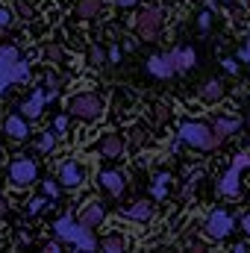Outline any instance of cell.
<instances>
[{"label": "cell", "instance_id": "cell-35", "mask_svg": "<svg viewBox=\"0 0 250 253\" xmlns=\"http://www.w3.org/2000/svg\"><path fill=\"white\" fill-rule=\"evenodd\" d=\"M138 0H118V6H135Z\"/></svg>", "mask_w": 250, "mask_h": 253}, {"label": "cell", "instance_id": "cell-18", "mask_svg": "<svg viewBox=\"0 0 250 253\" xmlns=\"http://www.w3.org/2000/svg\"><path fill=\"white\" fill-rule=\"evenodd\" d=\"M239 124H242L239 118H218L212 129H215V135H218V138H227L230 132H236V129H239Z\"/></svg>", "mask_w": 250, "mask_h": 253}, {"label": "cell", "instance_id": "cell-6", "mask_svg": "<svg viewBox=\"0 0 250 253\" xmlns=\"http://www.w3.org/2000/svg\"><path fill=\"white\" fill-rule=\"evenodd\" d=\"M206 236L209 239H227L230 233H233V215L230 212H224V209H215L209 218H206Z\"/></svg>", "mask_w": 250, "mask_h": 253}, {"label": "cell", "instance_id": "cell-5", "mask_svg": "<svg viewBox=\"0 0 250 253\" xmlns=\"http://www.w3.org/2000/svg\"><path fill=\"white\" fill-rule=\"evenodd\" d=\"M159 30H162V12H159L156 6H144V9L138 12V18H135V33H138V39L153 42V39L159 36Z\"/></svg>", "mask_w": 250, "mask_h": 253}, {"label": "cell", "instance_id": "cell-4", "mask_svg": "<svg viewBox=\"0 0 250 253\" xmlns=\"http://www.w3.org/2000/svg\"><path fill=\"white\" fill-rule=\"evenodd\" d=\"M68 112L80 121H94L103 115V100L97 94H74L68 103Z\"/></svg>", "mask_w": 250, "mask_h": 253}, {"label": "cell", "instance_id": "cell-30", "mask_svg": "<svg viewBox=\"0 0 250 253\" xmlns=\"http://www.w3.org/2000/svg\"><path fill=\"white\" fill-rule=\"evenodd\" d=\"M239 56H242V62H250V44H248V47H242V53H239Z\"/></svg>", "mask_w": 250, "mask_h": 253}, {"label": "cell", "instance_id": "cell-7", "mask_svg": "<svg viewBox=\"0 0 250 253\" xmlns=\"http://www.w3.org/2000/svg\"><path fill=\"white\" fill-rule=\"evenodd\" d=\"M36 177H39V168H36V162L33 159H15L12 165H9V180L15 183V186H30V183H36Z\"/></svg>", "mask_w": 250, "mask_h": 253}, {"label": "cell", "instance_id": "cell-28", "mask_svg": "<svg viewBox=\"0 0 250 253\" xmlns=\"http://www.w3.org/2000/svg\"><path fill=\"white\" fill-rule=\"evenodd\" d=\"M18 12H21L24 18H33V9H30V3H27V0H21V3H18Z\"/></svg>", "mask_w": 250, "mask_h": 253}, {"label": "cell", "instance_id": "cell-1", "mask_svg": "<svg viewBox=\"0 0 250 253\" xmlns=\"http://www.w3.org/2000/svg\"><path fill=\"white\" fill-rule=\"evenodd\" d=\"M27 71H30V65L21 59L18 47H12V44L0 47V94H3V88H6L9 83L27 80Z\"/></svg>", "mask_w": 250, "mask_h": 253}, {"label": "cell", "instance_id": "cell-26", "mask_svg": "<svg viewBox=\"0 0 250 253\" xmlns=\"http://www.w3.org/2000/svg\"><path fill=\"white\" fill-rule=\"evenodd\" d=\"M65 129H68V118H65V115H59V118L53 121V132H56V135H62Z\"/></svg>", "mask_w": 250, "mask_h": 253}, {"label": "cell", "instance_id": "cell-8", "mask_svg": "<svg viewBox=\"0 0 250 253\" xmlns=\"http://www.w3.org/2000/svg\"><path fill=\"white\" fill-rule=\"evenodd\" d=\"M245 165H250V156H236V162H233V168L227 171V177L221 180V186H218V191L224 194V197H236L239 194V177H242V168Z\"/></svg>", "mask_w": 250, "mask_h": 253}, {"label": "cell", "instance_id": "cell-29", "mask_svg": "<svg viewBox=\"0 0 250 253\" xmlns=\"http://www.w3.org/2000/svg\"><path fill=\"white\" fill-rule=\"evenodd\" d=\"M44 251L56 253V251H62V248H59V242H47V245H44Z\"/></svg>", "mask_w": 250, "mask_h": 253}, {"label": "cell", "instance_id": "cell-21", "mask_svg": "<svg viewBox=\"0 0 250 253\" xmlns=\"http://www.w3.org/2000/svg\"><path fill=\"white\" fill-rule=\"evenodd\" d=\"M191 65H194V50H188V47L177 50V68H180V71H188Z\"/></svg>", "mask_w": 250, "mask_h": 253}, {"label": "cell", "instance_id": "cell-13", "mask_svg": "<svg viewBox=\"0 0 250 253\" xmlns=\"http://www.w3.org/2000/svg\"><path fill=\"white\" fill-rule=\"evenodd\" d=\"M124 218L126 221H150V218H153V203H150V200L132 203L129 209H124Z\"/></svg>", "mask_w": 250, "mask_h": 253}, {"label": "cell", "instance_id": "cell-33", "mask_svg": "<svg viewBox=\"0 0 250 253\" xmlns=\"http://www.w3.org/2000/svg\"><path fill=\"white\" fill-rule=\"evenodd\" d=\"M141 138H144V135H141V129H132V141H135V144H141Z\"/></svg>", "mask_w": 250, "mask_h": 253}, {"label": "cell", "instance_id": "cell-3", "mask_svg": "<svg viewBox=\"0 0 250 253\" xmlns=\"http://www.w3.org/2000/svg\"><path fill=\"white\" fill-rule=\"evenodd\" d=\"M53 230H56V236H59V239L71 242V245H77V248H83V251H94V248H97V245H94V239H91V233H88V227L74 224L71 218H59V221L53 224Z\"/></svg>", "mask_w": 250, "mask_h": 253}, {"label": "cell", "instance_id": "cell-19", "mask_svg": "<svg viewBox=\"0 0 250 253\" xmlns=\"http://www.w3.org/2000/svg\"><path fill=\"white\" fill-rule=\"evenodd\" d=\"M6 132H9L12 138H27V124H24V118L9 115V118H6Z\"/></svg>", "mask_w": 250, "mask_h": 253}, {"label": "cell", "instance_id": "cell-20", "mask_svg": "<svg viewBox=\"0 0 250 253\" xmlns=\"http://www.w3.org/2000/svg\"><path fill=\"white\" fill-rule=\"evenodd\" d=\"M100 6H103V0H80L77 3V15L80 18H94L100 12Z\"/></svg>", "mask_w": 250, "mask_h": 253}, {"label": "cell", "instance_id": "cell-2", "mask_svg": "<svg viewBox=\"0 0 250 253\" xmlns=\"http://www.w3.org/2000/svg\"><path fill=\"white\" fill-rule=\"evenodd\" d=\"M180 138L186 144H191V147H197V150H209V147H215L221 141L212 126L200 124V121H186V124L180 126Z\"/></svg>", "mask_w": 250, "mask_h": 253}, {"label": "cell", "instance_id": "cell-23", "mask_svg": "<svg viewBox=\"0 0 250 253\" xmlns=\"http://www.w3.org/2000/svg\"><path fill=\"white\" fill-rule=\"evenodd\" d=\"M27 209H30V215H36V212H42V209H44V197H33V200L27 203Z\"/></svg>", "mask_w": 250, "mask_h": 253}, {"label": "cell", "instance_id": "cell-10", "mask_svg": "<svg viewBox=\"0 0 250 253\" xmlns=\"http://www.w3.org/2000/svg\"><path fill=\"white\" fill-rule=\"evenodd\" d=\"M59 183H62L65 189L83 186V183H85V168H83L80 162H65L62 168H59Z\"/></svg>", "mask_w": 250, "mask_h": 253}, {"label": "cell", "instance_id": "cell-31", "mask_svg": "<svg viewBox=\"0 0 250 253\" xmlns=\"http://www.w3.org/2000/svg\"><path fill=\"white\" fill-rule=\"evenodd\" d=\"M224 68H227L230 74H236V71H239V68H236V62H233V59H227V62H224Z\"/></svg>", "mask_w": 250, "mask_h": 253}, {"label": "cell", "instance_id": "cell-24", "mask_svg": "<svg viewBox=\"0 0 250 253\" xmlns=\"http://www.w3.org/2000/svg\"><path fill=\"white\" fill-rule=\"evenodd\" d=\"M88 59H91V65H103V59H106V53H103L100 47H91V53H88Z\"/></svg>", "mask_w": 250, "mask_h": 253}, {"label": "cell", "instance_id": "cell-25", "mask_svg": "<svg viewBox=\"0 0 250 253\" xmlns=\"http://www.w3.org/2000/svg\"><path fill=\"white\" fill-rule=\"evenodd\" d=\"M9 24H12V9L0 6V30H3V27H9Z\"/></svg>", "mask_w": 250, "mask_h": 253}, {"label": "cell", "instance_id": "cell-9", "mask_svg": "<svg viewBox=\"0 0 250 253\" xmlns=\"http://www.w3.org/2000/svg\"><path fill=\"white\" fill-rule=\"evenodd\" d=\"M147 71L153 77H174L180 68H177V50L171 53H162V56H150L147 59Z\"/></svg>", "mask_w": 250, "mask_h": 253}, {"label": "cell", "instance_id": "cell-11", "mask_svg": "<svg viewBox=\"0 0 250 253\" xmlns=\"http://www.w3.org/2000/svg\"><path fill=\"white\" fill-rule=\"evenodd\" d=\"M97 153H103V156H121L124 153V138L118 132H106L97 141Z\"/></svg>", "mask_w": 250, "mask_h": 253}, {"label": "cell", "instance_id": "cell-37", "mask_svg": "<svg viewBox=\"0 0 250 253\" xmlns=\"http://www.w3.org/2000/svg\"><path fill=\"white\" fill-rule=\"evenodd\" d=\"M248 9H250V0H248Z\"/></svg>", "mask_w": 250, "mask_h": 253}, {"label": "cell", "instance_id": "cell-34", "mask_svg": "<svg viewBox=\"0 0 250 253\" xmlns=\"http://www.w3.org/2000/svg\"><path fill=\"white\" fill-rule=\"evenodd\" d=\"M242 224H245V233L250 236V215H245V221H242Z\"/></svg>", "mask_w": 250, "mask_h": 253}, {"label": "cell", "instance_id": "cell-14", "mask_svg": "<svg viewBox=\"0 0 250 253\" xmlns=\"http://www.w3.org/2000/svg\"><path fill=\"white\" fill-rule=\"evenodd\" d=\"M97 180H100V186L109 191V194H121L124 186H126V180L118 174V171H100V177H97Z\"/></svg>", "mask_w": 250, "mask_h": 253}, {"label": "cell", "instance_id": "cell-15", "mask_svg": "<svg viewBox=\"0 0 250 253\" xmlns=\"http://www.w3.org/2000/svg\"><path fill=\"white\" fill-rule=\"evenodd\" d=\"M44 100H47V94H44V91H36L30 100H24V106H21L24 118H39V115H42V106H44Z\"/></svg>", "mask_w": 250, "mask_h": 253}, {"label": "cell", "instance_id": "cell-22", "mask_svg": "<svg viewBox=\"0 0 250 253\" xmlns=\"http://www.w3.org/2000/svg\"><path fill=\"white\" fill-rule=\"evenodd\" d=\"M44 56H47V62H62V47L47 44V47H44Z\"/></svg>", "mask_w": 250, "mask_h": 253}, {"label": "cell", "instance_id": "cell-36", "mask_svg": "<svg viewBox=\"0 0 250 253\" xmlns=\"http://www.w3.org/2000/svg\"><path fill=\"white\" fill-rule=\"evenodd\" d=\"M0 215H6V200L0 197Z\"/></svg>", "mask_w": 250, "mask_h": 253}, {"label": "cell", "instance_id": "cell-27", "mask_svg": "<svg viewBox=\"0 0 250 253\" xmlns=\"http://www.w3.org/2000/svg\"><path fill=\"white\" fill-rule=\"evenodd\" d=\"M53 135H56V132H44L42 141H39V147H42V150H50V147H53Z\"/></svg>", "mask_w": 250, "mask_h": 253}, {"label": "cell", "instance_id": "cell-17", "mask_svg": "<svg viewBox=\"0 0 250 253\" xmlns=\"http://www.w3.org/2000/svg\"><path fill=\"white\" fill-rule=\"evenodd\" d=\"M221 94H224V85H221L218 80H209V83L200 88V97H203L206 103H215V100H221Z\"/></svg>", "mask_w": 250, "mask_h": 253}, {"label": "cell", "instance_id": "cell-12", "mask_svg": "<svg viewBox=\"0 0 250 253\" xmlns=\"http://www.w3.org/2000/svg\"><path fill=\"white\" fill-rule=\"evenodd\" d=\"M103 218H106V209H103L100 203H88V206L80 212V224L88 227V230H91V227H100Z\"/></svg>", "mask_w": 250, "mask_h": 253}, {"label": "cell", "instance_id": "cell-32", "mask_svg": "<svg viewBox=\"0 0 250 253\" xmlns=\"http://www.w3.org/2000/svg\"><path fill=\"white\" fill-rule=\"evenodd\" d=\"M200 27H203V30L209 27V12H203V15H200Z\"/></svg>", "mask_w": 250, "mask_h": 253}, {"label": "cell", "instance_id": "cell-16", "mask_svg": "<svg viewBox=\"0 0 250 253\" xmlns=\"http://www.w3.org/2000/svg\"><path fill=\"white\" fill-rule=\"evenodd\" d=\"M100 251H106V253H121V251H126V236H118V233L106 236V239L100 242Z\"/></svg>", "mask_w": 250, "mask_h": 253}]
</instances>
